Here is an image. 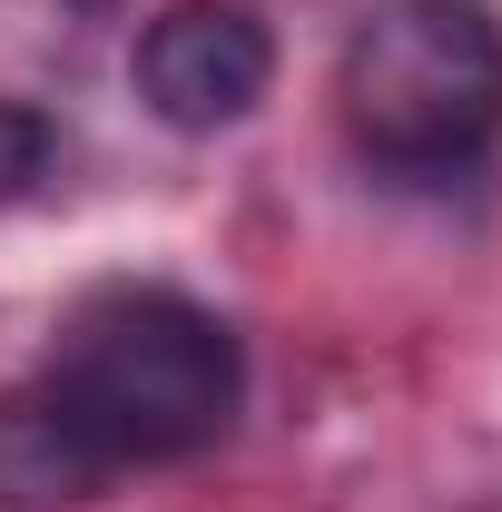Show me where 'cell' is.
<instances>
[{
  "instance_id": "6da1fadb",
  "label": "cell",
  "mask_w": 502,
  "mask_h": 512,
  "mask_svg": "<svg viewBox=\"0 0 502 512\" xmlns=\"http://www.w3.org/2000/svg\"><path fill=\"white\" fill-rule=\"evenodd\" d=\"M247 404V345L178 286L79 296L40 375L0 404V503H89L109 473L188 463Z\"/></svg>"
},
{
  "instance_id": "7a4b0ae2",
  "label": "cell",
  "mask_w": 502,
  "mask_h": 512,
  "mask_svg": "<svg viewBox=\"0 0 502 512\" xmlns=\"http://www.w3.org/2000/svg\"><path fill=\"white\" fill-rule=\"evenodd\" d=\"M335 119L384 178H463L502 138V20L483 0H375L345 30Z\"/></svg>"
},
{
  "instance_id": "3957f363",
  "label": "cell",
  "mask_w": 502,
  "mask_h": 512,
  "mask_svg": "<svg viewBox=\"0 0 502 512\" xmlns=\"http://www.w3.org/2000/svg\"><path fill=\"white\" fill-rule=\"evenodd\" d=\"M128 69H138V99L158 128L217 138L276 89V30L256 0H168V10H148Z\"/></svg>"
},
{
  "instance_id": "277c9868",
  "label": "cell",
  "mask_w": 502,
  "mask_h": 512,
  "mask_svg": "<svg viewBox=\"0 0 502 512\" xmlns=\"http://www.w3.org/2000/svg\"><path fill=\"white\" fill-rule=\"evenodd\" d=\"M50 168H60V128L40 119L30 99H0V207H10V197H30Z\"/></svg>"
}]
</instances>
